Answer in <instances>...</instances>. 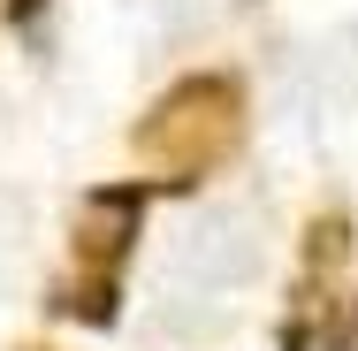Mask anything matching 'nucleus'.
<instances>
[{
  "label": "nucleus",
  "instance_id": "f257e3e1",
  "mask_svg": "<svg viewBox=\"0 0 358 351\" xmlns=\"http://www.w3.org/2000/svg\"><path fill=\"white\" fill-rule=\"evenodd\" d=\"M252 138V84L244 69H183L138 123H130V153L168 184V199L214 184L221 168Z\"/></svg>",
  "mask_w": 358,
  "mask_h": 351
},
{
  "label": "nucleus",
  "instance_id": "f03ea898",
  "mask_svg": "<svg viewBox=\"0 0 358 351\" xmlns=\"http://www.w3.org/2000/svg\"><path fill=\"white\" fill-rule=\"evenodd\" d=\"M152 199H168L160 176H115V184L76 191L69 268L46 282V298H38L54 321H76V329H115L122 321V290H130V260H138Z\"/></svg>",
  "mask_w": 358,
  "mask_h": 351
},
{
  "label": "nucleus",
  "instance_id": "423d86ee",
  "mask_svg": "<svg viewBox=\"0 0 358 351\" xmlns=\"http://www.w3.org/2000/svg\"><path fill=\"white\" fill-rule=\"evenodd\" d=\"M351 321H358V305H351Z\"/></svg>",
  "mask_w": 358,
  "mask_h": 351
},
{
  "label": "nucleus",
  "instance_id": "7ed1b4c3",
  "mask_svg": "<svg viewBox=\"0 0 358 351\" xmlns=\"http://www.w3.org/2000/svg\"><path fill=\"white\" fill-rule=\"evenodd\" d=\"M351 268V207L328 199L320 214H305L297 229V282H289V305L297 313H336V275Z\"/></svg>",
  "mask_w": 358,
  "mask_h": 351
},
{
  "label": "nucleus",
  "instance_id": "20e7f679",
  "mask_svg": "<svg viewBox=\"0 0 358 351\" xmlns=\"http://www.w3.org/2000/svg\"><path fill=\"white\" fill-rule=\"evenodd\" d=\"M0 23L8 31H38L46 23V0H0Z\"/></svg>",
  "mask_w": 358,
  "mask_h": 351
},
{
  "label": "nucleus",
  "instance_id": "39448f33",
  "mask_svg": "<svg viewBox=\"0 0 358 351\" xmlns=\"http://www.w3.org/2000/svg\"><path fill=\"white\" fill-rule=\"evenodd\" d=\"M15 351H54V344H15Z\"/></svg>",
  "mask_w": 358,
  "mask_h": 351
}]
</instances>
